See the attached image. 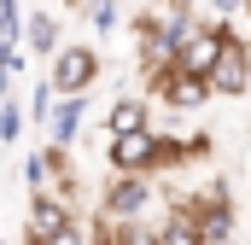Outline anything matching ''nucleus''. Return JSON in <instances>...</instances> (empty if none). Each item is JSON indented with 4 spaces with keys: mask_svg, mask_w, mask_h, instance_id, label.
Instances as JSON below:
<instances>
[{
    "mask_svg": "<svg viewBox=\"0 0 251 245\" xmlns=\"http://www.w3.org/2000/svg\"><path fill=\"white\" fill-rule=\"evenodd\" d=\"M100 70H105V59H100L94 41H64L59 53L47 59V82H53L59 94H88V88L100 82Z\"/></svg>",
    "mask_w": 251,
    "mask_h": 245,
    "instance_id": "nucleus-2",
    "label": "nucleus"
},
{
    "mask_svg": "<svg viewBox=\"0 0 251 245\" xmlns=\"http://www.w3.org/2000/svg\"><path fill=\"white\" fill-rule=\"evenodd\" d=\"M24 35H29L24 0H0V53H6V47H24Z\"/></svg>",
    "mask_w": 251,
    "mask_h": 245,
    "instance_id": "nucleus-9",
    "label": "nucleus"
},
{
    "mask_svg": "<svg viewBox=\"0 0 251 245\" xmlns=\"http://www.w3.org/2000/svg\"><path fill=\"white\" fill-rule=\"evenodd\" d=\"M76 6H82V18H88V29H94V35H111V29H117V18H123V12H117V0H76Z\"/></svg>",
    "mask_w": 251,
    "mask_h": 245,
    "instance_id": "nucleus-11",
    "label": "nucleus"
},
{
    "mask_svg": "<svg viewBox=\"0 0 251 245\" xmlns=\"http://www.w3.org/2000/svg\"><path fill=\"white\" fill-rule=\"evenodd\" d=\"M24 47H35L41 59H53L64 47V29H59V18L53 12H29V35H24Z\"/></svg>",
    "mask_w": 251,
    "mask_h": 245,
    "instance_id": "nucleus-8",
    "label": "nucleus"
},
{
    "mask_svg": "<svg viewBox=\"0 0 251 245\" xmlns=\"http://www.w3.org/2000/svg\"><path fill=\"white\" fill-rule=\"evenodd\" d=\"M82 122H88V94H59L53 117L41 122V128H47V140H53V146H76Z\"/></svg>",
    "mask_w": 251,
    "mask_h": 245,
    "instance_id": "nucleus-5",
    "label": "nucleus"
},
{
    "mask_svg": "<svg viewBox=\"0 0 251 245\" xmlns=\"http://www.w3.org/2000/svg\"><path fill=\"white\" fill-rule=\"evenodd\" d=\"M222 245H234V240H222Z\"/></svg>",
    "mask_w": 251,
    "mask_h": 245,
    "instance_id": "nucleus-14",
    "label": "nucleus"
},
{
    "mask_svg": "<svg viewBox=\"0 0 251 245\" xmlns=\"http://www.w3.org/2000/svg\"><path fill=\"white\" fill-rule=\"evenodd\" d=\"M47 181H53V170H47V152H29V158H24V187H29V193H41Z\"/></svg>",
    "mask_w": 251,
    "mask_h": 245,
    "instance_id": "nucleus-13",
    "label": "nucleus"
},
{
    "mask_svg": "<svg viewBox=\"0 0 251 245\" xmlns=\"http://www.w3.org/2000/svg\"><path fill=\"white\" fill-rule=\"evenodd\" d=\"M24 245H94V222H64V228H53V234H24Z\"/></svg>",
    "mask_w": 251,
    "mask_h": 245,
    "instance_id": "nucleus-10",
    "label": "nucleus"
},
{
    "mask_svg": "<svg viewBox=\"0 0 251 245\" xmlns=\"http://www.w3.org/2000/svg\"><path fill=\"white\" fill-rule=\"evenodd\" d=\"M24 105H18V88H6V99H0V146H12L18 134H24Z\"/></svg>",
    "mask_w": 251,
    "mask_h": 245,
    "instance_id": "nucleus-12",
    "label": "nucleus"
},
{
    "mask_svg": "<svg viewBox=\"0 0 251 245\" xmlns=\"http://www.w3.org/2000/svg\"><path fill=\"white\" fill-rule=\"evenodd\" d=\"M64 222H76V210H70V198H64L59 187L47 193H29V234H53V228H64Z\"/></svg>",
    "mask_w": 251,
    "mask_h": 245,
    "instance_id": "nucleus-7",
    "label": "nucleus"
},
{
    "mask_svg": "<svg viewBox=\"0 0 251 245\" xmlns=\"http://www.w3.org/2000/svg\"><path fill=\"white\" fill-rule=\"evenodd\" d=\"M210 82H216V94L222 99H240V94H251V41L234 29V41H228V53H222V64L210 70Z\"/></svg>",
    "mask_w": 251,
    "mask_h": 245,
    "instance_id": "nucleus-4",
    "label": "nucleus"
},
{
    "mask_svg": "<svg viewBox=\"0 0 251 245\" xmlns=\"http://www.w3.org/2000/svg\"><path fill=\"white\" fill-rule=\"evenodd\" d=\"M134 128H152V94H117L111 111H105V134H134Z\"/></svg>",
    "mask_w": 251,
    "mask_h": 245,
    "instance_id": "nucleus-6",
    "label": "nucleus"
},
{
    "mask_svg": "<svg viewBox=\"0 0 251 245\" xmlns=\"http://www.w3.org/2000/svg\"><path fill=\"white\" fill-rule=\"evenodd\" d=\"M146 94H152L158 105H170V111H199V105L216 94V82H210V76H193L181 64H170V70L146 76Z\"/></svg>",
    "mask_w": 251,
    "mask_h": 245,
    "instance_id": "nucleus-3",
    "label": "nucleus"
},
{
    "mask_svg": "<svg viewBox=\"0 0 251 245\" xmlns=\"http://www.w3.org/2000/svg\"><path fill=\"white\" fill-rule=\"evenodd\" d=\"M158 204V175H123V170H111V181L100 187V198H94V216H105V222H134V216H146Z\"/></svg>",
    "mask_w": 251,
    "mask_h": 245,
    "instance_id": "nucleus-1",
    "label": "nucleus"
}]
</instances>
